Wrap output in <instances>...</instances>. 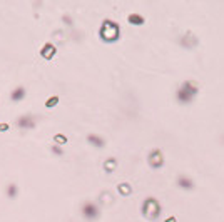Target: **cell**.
Segmentation results:
<instances>
[{
	"instance_id": "6da1fadb",
	"label": "cell",
	"mask_w": 224,
	"mask_h": 222,
	"mask_svg": "<svg viewBox=\"0 0 224 222\" xmlns=\"http://www.w3.org/2000/svg\"><path fill=\"white\" fill-rule=\"evenodd\" d=\"M102 35H104V39H107V40H114L117 37V27L114 23H109L107 22L104 30H102Z\"/></svg>"
},
{
	"instance_id": "7a4b0ae2",
	"label": "cell",
	"mask_w": 224,
	"mask_h": 222,
	"mask_svg": "<svg viewBox=\"0 0 224 222\" xmlns=\"http://www.w3.org/2000/svg\"><path fill=\"white\" fill-rule=\"evenodd\" d=\"M42 55L44 57H47V58H50L52 55H54V47H50V45H47V47L42 50Z\"/></svg>"
},
{
	"instance_id": "3957f363",
	"label": "cell",
	"mask_w": 224,
	"mask_h": 222,
	"mask_svg": "<svg viewBox=\"0 0 224 222\" xmlns=\"http://www.w3.org/2000/svg\"><path fill=\"white\" fill-rule=\"evenodd\" d=\"M22 95H24V90H22V89H17V90H13V95H12V99H13V100H17V99H22Z\"/></svg>"
},
{
	"instance_id": "277c9868",
	"label": "cell",
	"mask_w": 224,
	"mask_h": 222,
	"mask_svg": "<svg viewBox=\"0 0 224 222\" xmlns=\"http://www.w3.org/2000/svg\"><path fill=\"white\" fill-rule=\"evenodd\" d=\"M17 124H19V125H32V122H29V119H22V120H19V122H17Z\"/></svg>"
},
{
	"instance_id": "5b68a950",
	"label": "cell",
	"mask_w": 224,
	"mask_h": 222,
	"mask_svg": "<svg viewBox=\"0 0 224 222\" xmlns=\"http://www.w3.org/2000/svg\"><path fill=\"white\" fill-rule=\"evenodd\" d=\"M84 211H87V215H94V207H90V205H87V207H85V209H84Z\"/></svg>"
},
{
	"instance_id": "8992f818",
	"label": "cell",
	"mask_w": 224,
	"mask_h": 222,
	"mask_svg": "<svg viewBox=\"0 0 224 222\" xmlns=\"http://www.w3.org/2000/svg\"><path fill=\"white\" fill-rule=\"evenodd\" d=\"M130 22H139V23H141V22H142V19H141V17H130Z\"/></svg>"
},
{
	"instance_id": "52a82bcc",
	"label": "cell",
	"mask_w": 224,
	"mask_h": 222,
	"mask_svg": "<svg viewBox=\"0 0 224 222\" xmlns=\"http://www.w3.org/2000/svg\"><path fill=\"white\" fill-rule=\"evenodd\" d=\"M55 102H57V99L54 97V99H50V100H49V104H47V105H49V107H52L54 104H55Z\"/></svg>"
},
{
	"instance_id": "ba28073f",
	"label": "cell",
	"mask_w": 224,
	"mask_h": 222,
	"mask_svg": "<svg viewBox=\"0 0 224 222\" xmlns=\"http://www.w3.org/2000/svg\"><path fill=\"white\" fill-rule=\"evenodd\" d=\"M7 129H9L7 124H0V130H7Z\"/></svg>"
},
{
	"instance_id": "9c48e42d",
	"label": "cell",
	"mask_w": 224,
	"mask_h": 222,
	"mask_svg": "<svg viewBox=\"0 0 224 222\" xmlns=\"http://www.w3.org/2000/svg\"><path fill=\"white\" fill-rule=\"evenodd\" d=\"M55 140H57V142H65V139H64V137H59V135L55 137Z\"/></svg>"
}]
</instances>
